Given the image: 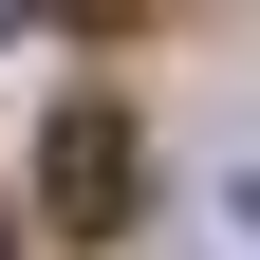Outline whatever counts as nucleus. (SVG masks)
Segmentation results:
<instances>
[{
    "mask_svg": "<svg viewBox=\"0 0 260 260\" xmlns=\"http://www.w3.org/2000/svg\"><path fill=\"white\" fill-rule=\"evenodd\" d=\"M38 186H56V223H75V242H112V223H130V112H93V93H75V112H56V149H38Z\"/></svg>",
    "mask_w": 260,
    "mask_h": 260,
    "instance_id": "1",
    "label": "nucleus"
},
{
    "mask_svg": "<svg viewBox=\"0 0 260 260\" xmlns=\"http://www.w3.org/2000/svg\"><path fill=\"white\" fill-rule=\"evenodd\" d=\"M168 260H260V149H223V168L186 186V223H168Z\"/></svg>",
    "mask_w": 260,
    "mask_h": 260,
    "instance_id": "2",
    "label": "nucleus"
},
{
    "mask_svg": "<svg viewBox=\"0 0 260 260\" xmlns=\"http://www.w3.org/2000/svg\"><path fill=\"white\" fill-rule=\"evenodd\" d=\"M0 260H19V223H0Z\"/></svg>",
    "mask_w": 260,
    "mask_h": 260,
    "instance_id": "3",
    "label": "nucleus"
}]
</instances>
